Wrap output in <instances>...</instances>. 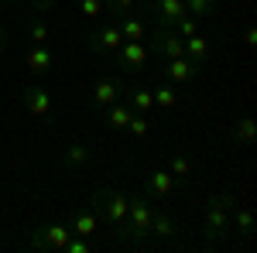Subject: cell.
<instances>
[{
  "mask_svg": "<svg viewBox=\"0 0 257 253\" xmlns=\"http://www.w3.org/2000/svg\"><path fill=\"white\" fill-rule=\"evenodd\" d=\"M89 205L99 212V222H106L117 243H131V222H127V195L117 188H96L89 195Z\"/></svg>",
  "mask_w": 257,
  "mask_h": 253,
  "instance_id": "obj_1",
  "label": "cell"
},
{
  "mask_svg": "<svg viewBox=\"0 0 257 253\" xmlns=\"http://www.w3.org/2000/svg\"><path fill=\"white\" fill-rule=\"evenodd\" d=\"M237 205V198L230 192H216L206 198V215H202V236L206 243H219L230 233V209Z\"/></svg>",
  "mask_w": 257,
  "mask_h": 253,
  "instance_id": "obj_2",
  "label": "cell"
},
{
  "mask_svg": "<svg viewBox=\"0 0 257 253\" xmlns=\"http://www.w3.org/2000/svg\"><path fill=\"white\" fill-rule=\"evenodd\" d=\"M151 215H155V205L144 192L127 195V222H131V243L134 246L151 239Z\"/></svg>",
  "mask_w": 257,
  "mask_h": 253,
  "instance_id": "obj_3",
  "label": "cell"
},
{
  "mask_svg": "<svg viewBox=\"0 0 257 253\" xmlns=\"http://www.w3.org/2000/svg\"><path fill=\"white\" fill-rule=\"evenodd\" d=\"M69 222H48V226H35L31 233H28V246L38 253H62L65 250V243H69Z\"/></svg>",
  "mask_w": 257,
  "mask_h": 253,
  "instance_id": "obj_4",
  "label": "cell"
},
{
  "mask_svg": "<svg viewBox=\"0 0 257 253\" xmlns=\"http://www.w3.org/2000/svg\"><path fill=\"white\" fill-rule=\"evenodd\" d=\"M148 59H151V52L144 41H120L113 48V65H120L123 72H141L148 65Z\"/></svg>",
  "mask_w": 257,
  "mask_h": 253,
  "instance_id": "obj_5",
  "label": "cell"
},
{
  "mask_svg": "<svg viewBox=\"0 0 257 253\" xmlns=\"http://www.w3.org/2000/svg\"><path fill=\"white\" fill-rule=\"evenodd\" d=\"M120 41H123V35H120V28L113 24V18L106 21V24H99L96 31H89L86 38H82V48L86 52H99V55H113V48H117Z\"/></svg>",
  "mask_w": 257,
  "mask_h": 253,
  "instance_id": "obj_6",
  "label": "cell"
},
{
  "mask_svg": "<svg viewBox=\"0 0 257 253\" xmlns=\"http://www.w3.org/2000/svg\"><path fill=\"white\" fill-rule=\"evenodd\" d=\"M69 229H72V236L96 239V233H99V212L93 209V205H76L72 215H69Z\"/></svg>",
  "mask_w": 257,
  "mask_h": 253,
  "instance_id": "obj_7",
  "label": "cell"
},
{
  "mask_svg": "<svg viewBox=\"0 0 257 253\" xmlns=\"http://www.w3.org/2000/svg\"><path fill=\"white\" fill-rule=\"evenodd\" d=\"M151 48H155V55L161 62L165 59H182L185 55V41L178 38L175 28H158L155 31V41H151Z\"/></svg>",
  "mask_w": 257,
  "mask_h": 253,
  "instance_id": "obj_8",
  "label": "cell"
},
{
  "mask_svg": "<svg viewBox=\"0 0 257 253\" xmlns=\"http://www.w3.org/2000/svg\"><path fill=\"white\" fill-rule=\"evenodd\" d=\"M161 72L168 76V82H175V86H189V82H196L202 76V65H196V62H189L182 55V59H165Z\"/></svg>",
  "mask_w": 257,
  "mask_h": 253,
  "instance_id": "obj_9",
  "label": "cell"
},
{
  "mask_svg": "<svg viewBox=\"0 0 257 253\" xmlns=\"http://www.w3.org/2000/svg\"><path fill=\"white\" fill-rule=\"evenodd\" d=\"M21 103H24V110H28L31 117H41V120L52 117V93H48L45 86H28V89L21 93Z\"/></svg>",
  "mask_w": 257,
  "mask_h": 253,
  "instance_id": "obj_10",
  "label": "cell"
},
{
  "mask_svg": "<svg viewBox=\"0 0 257 253\" xmlns=\"http://www.w3.org/2000/svg\"><path fill=\"white\" fill-rule=\"evenodd\" d=\"M144 195L148 198H172L175 195V178L168 175V168H155L144 175Z\"/></svg>",
  "mask_w": 257,
  "mask_h": 253,
  "instance_id": "obj_11",
  "label": "cell"
},
{
  "mask_svg": "<svg viewBox=\"0 0 257 253\" xmlns=\"http://www.w3.org/2000/svg\"><path fill=\"white\" fill-rule=\"evenodd\" d=\"M123 89H127V82H120V79H99L96 89H93V106L103 113L106 106H113L117 99H123Z\"/></svg>",
  "mask_w": 257,
  "mask_h": 253,
  "instance_id": "obj_12",
  "label": "cell"
},
{
  "mask_svg": "<svg viewBox=\"0 0 257 253\" xmlns=\"http://www.w3.org/2000/svg\"><path fill=\"white\" fill-rule=\"evenodd\" d=\"M151 11H155V21L158 28H175L178 21L185 18V0H151Z\"/></svg>",
  "mask_w": 257,
  "mask_h": 253,
  "instance_id": "obj_13",
  "label": "cell"
},
{
  "mask_svg": "<svg viewBox=\"0 0 257 253\" xmlns=\"http://www.w3.org/2000/svg\"><path fill=\"white\" fill-rule=\"evenodd\" d=\"M110 18H113V24L120 28L123 41H144L148 28H144V21H141V18H134L131 11H123V14H110Z\"/></svg>",
  "mask_w": 257,
  "mask_h": 253,
  "instance_id": "obj_14",
  "label": "cell"
},
{
  "mask_svg": "<svg viewBox=\"0 0 257 253\" xmlns=\"http://www.w3.org/2000/svg\"><path fill=\"white\" fill-rule=\"evenodd\" d=\"M123 103L134 110V113H151L155 110V96H151V89H144V86H131V89H123Z\"/></svg>",
  "mask_w": 257,
  "mask_h": 253,
  "instance_id": "obj_15",
  "label": "cell"
},
{
  "mask_svg": "<svg viewBox=\"0 0 257 253\" xmlns=\"http://www.w3.org/2000/svg\"><path fill=\"white\" fill-rule=\"evenodd\" d=\"M230 229H237L243 239H250V236H254V212L237 202V205L230 209Z\"/></svg>",
  "mask_w": 257,
  "mask_h": 253,
  "instance_id": "obj_16",
  "label": "cell"
},
{
  "mask_svg": "<svg viewBox=\"0 0 257 253\" xmlns=\"http://www.w3.org/2000/svg\"><path fill=\"white\" fill-rule=\"evenodd\" d=\"M254 137H257V123L254 117H240L233 127H230V140L237 144V147H250L254 144Z\"/></svg>",
  "mask_w": 257,
  "mask_h": 253,
  "instance_id": "obj_17",
  "label": "cell"
},
{
  "mask_svg": "<svg viewBox=\"0 0 257 253\" xmlns=\"http://www.w3.org/2000/svg\"><path fill=\"white\" fill-rule=\"evenodd\" d=\"M24 65H28L35 76H45V72L52 69V52H48L45 45H31L28 55H24Z\"/></svg>",
  "mask_w": 257,
  "mask_h": 253,
  "instance_id": "obj_18",
  "label": "cell"
},
{
  "mask_svg": "<svg viewBox=\"0 0 257 253\" xmlns=\"http://www.w3.org/2000/svg\"><path fill=\"white\" fill-rule=\"evenodd\" d=\"M89 157H93V151L82 144V140H72L65 151H62V168H82V164H89Z\"/></svg>",
  "mask_w": 257,
  "mask_h": 253,
  "instance_id": "obj_19",
  "label": "cell"
},
{
  "mask_svg": "<svg viewBox=\"0 0 257 253\" xmlns=\"http://www.w3.org/2000/svg\"><path fill=\"white\" fill-rule=\"evenodd\" d=\"M178 93H182V86H175V82H158L155 89H151V96H155V106H161V110H175L178 106Z\"/></svg>",
  "mask_w": 257,
  "mask_h": 253,
  "instance_id": "obj_20",
  "label": "cell"
},
{
  "mask_svg": "<svg viewBox=\"0 0 257 253\" xmlns=\"http://www.w3.org/2000/svg\"><path fill=\"white\" fill-rule=\"evenodd\" d=\"M151 236H155V239H168V243H175V239H178L175 219L165 215V212H155V215H151Z\"/></svg>",
  "mask_w": 257,
  "mask_h": 253,
  "instance_id": "obj_21",
  "label": "cell"
},
{
  "mask_svg": "<svg viewBox=\"0 0 257 253\" xmlns=\"http://www.w3.org/2000/svg\"><path fill=\"white\" fill-rule=\"evenodd\" d=\"M185 41V59L196 62V65H209V38H199V35H192V38H182Z\"/></svg>",
  "mask_w": 257,
  "mask_h": 253,
  "instance_id": "obj_22",
  "label": "cell"
},
{
  "mask_svg": "<svg viewBox=\"0 0 257 253\" xmlns=\"http://www.w3.org/2000/svg\"><path fill=\"white\" fill-rule=\"evenodd\" d=\"M103 113H106V127H113V130H127V123L134 117V110H131L123 99H117L113 106H106Z\"/></svg>",
  "mask_w": 257,
  "mask_h": 253,
  "instance_id": "obj_23",
  "label": "cell"
},
{
  "mask_svg": "<svg viewBox=\"0 0 257 253\" xmlns=\"http://www.w3.org/2000/svg\"><path fill=\"white\" fill-rule=\"evenodd\" d=\"M168 175L178 178V181H185V178L192 175V161L185 154H178V151H172V154H168Z\"/></svg>",
  "mask_w": 257,
  "mask_h": 253,
  "instance_id": "obj_24",
  "label": "cell"
},
{
  "mask_svg": "<svg viewBox=\"0 0 257 253\" xmlns=\"http://www.w3.org/2000/svg\"><path fill=\"white\" fill-rule=\"evenodd\" d=\"M48 38H52V31H48V24L35 14V18L28 21V41L31 45H48Z\"/></svg>",
  "mask_w": 257,
  "mask_h": 253,
  "instance_id": "obj_25",
  "label": "cell"
},
{
  "mask_svg": "<svg viewBox=\"0 0 257 253\" xmlns=\"http://www.w3.org/2000/svg\"><path fill=\"white\" fill-rule=\"evenodd\" d=\"M185 11L192 18H216V0H185Z\"/></svg>",
  "mask_w": 257,
  "mask_h": 253,
  "instance_id": "obj_26",
  "label": "cell"
},
{
  "mask_svg": "<svg viewBox=\"0 0 257 253\" xmlns=\"http://www.w3.org/2000/svg\"><path fill=\"white\" fill-rule=\"evenodd\" d=\"M127 130H131L134 137H148V134H151V120L144 117V113H134L131 123H127Z\"/></svg>",
  "mask_w": 257,
  "mask_h": 253,
  "instance_id": "obj_27",
  "label": "cell"
},
{
  "mask_svg": "<svg viewBox=\"0 0 257 253\" xmlns=\"http://www.w3.org/2000/svg\"><path fill=\"white\" fill-rule=\"evenodd\" d=\"M175 31H178V38H192V35H199V24L192 14H185V18L175 24Z\"/></svg>",
  "mask_w": 257,
  "mask_h": 253,
  "instance_id": "obj_28",
  "label": "cell"
},
{
  "mask_svg": "<svg viewBox=\"0 0 257 253\" xmlns=\"http://www.w3.org/2000/svg\"><path fill=\"white\" fill-rule=\"evenodd\" d=\"M76 7H79L86 18H99L106 7H103V0H76Z\"/></svg>",
  "mask_w": 257,
  "mask_h": 253,
  "instance_id": "obj_29",
  "label": "cell"
},
{
  "mask_svg": "<svg viewBox=\"0 0 257 253\" xmlns=\"http://www.w3.org/2000/svg\"><path fill=\"white\" fill-rule=\"evenodd\" d=\"M134 4H138V0H103L106 14H123V11H134Z\"/></svg>",
  "mask_w": 257,
  "mask_h": 253,
  "instance_id": "obj_30",
  "label": "cell"
},
{
  "mask_svg": "<svg viewBox=\"0 0 257 253\" xmlns=\"http://www.w3.org/2000/svg\"><path fill=\"white\" fill-rule=\"evenodd\" d=\"M243 45H250V48L257 45V28H254V24H247V31H243Z\"/></svg>",
  "mask_w": 257,
  "mask_h": 253,
  "instance_id": "obj_31",
  "label": "cell"
},
{
  "mask_svg": "<svg viewBox=\"0 0 257 253\" xmlns=\"http://www.w3.org/2000/svg\"><path fill=\"white\" fill-rule=\"evenodd\" d=\"M31 4H35V11H52L59 0H31Z\"/></svg>",
  "mask_w": 257,
  "mask_h": 253,
  "instance_id": "obj_32",
  "label": "cell"
},
{
  "mask_svg": "<svg viewBox=\"0 0 257 253\" xmlns=\"http://www.w3.org/2000/svg\"><path fill=\"white\" fill-rule=\"evenodd\" d=\"M4 52H7V31L0 28V55H4Z\"/></svg>",
  "mask_w": 257,
  "mask_h": 253,
  "instance_id": "obj_33",
  "label": "cell"
},
{
  "mask_svg": "<svg viewBox=\"0 0 257 253\" xmlns=\"http://www.w3.org/2000/svg\"><path fill=\"white\" fill-rule=\"evenodd\" d=\"M0 4H4V7H14V4H18V0H0Z\"/></svg>",
  "mask_w": 257,
  "mask_h": 253,
  "instance_id": "obj_34",
  "label": "cell"
}]
</instances>
